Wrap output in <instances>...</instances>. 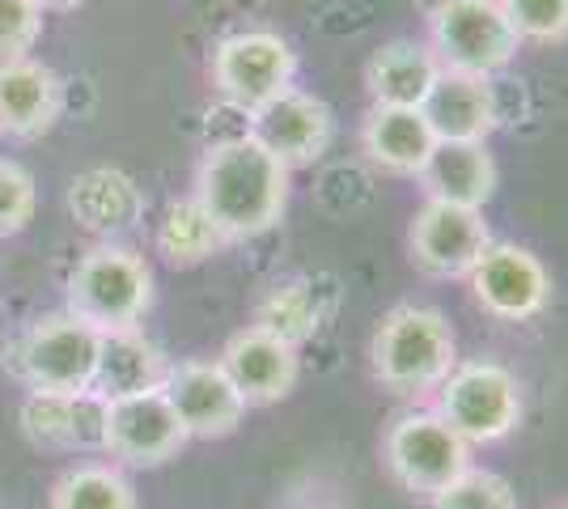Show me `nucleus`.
Returning <instances> with one entry per match:
<instances>
[{"mask_svg": "<svg viewBox=\"0 0 568 509\" xmlns=\"http://www.w3.org/2000/svg\"><path fill=\"white\" fill-rule=\"evenodd\" d=\"M288 174L293 170L276 153H267L251 132L213 141L195 170V200L209 208V217L230 243H246L284 217Z\"/></svg>", "mask_w": 568, "mask_h": 509, "instance_id": "nucleus-1", "label": "nucleus"}, {"mask_svg": "<svg viewBox=\"0 0 568 509\" xmlns=\"http://www.w3.org/2000/svg\"><path fill=\"white\" fill-rule=\"evenodd\" d=\"M374 378L395 395H428L446 383L458 365V339L442 311L433 306H395L378 323L374 344Z\"/></svg>", "mask_w": 568, "mask_h": 509, "instance_id": "nucleus-2", "label": "nucleus"}, {"mask_svg": "<svg viewBox=\"0 0 568 509\" xmlns=\"http://www.w3.org/2000/svg\"><path fill=\"white\" fill-rule=\"evenodd\" d=\"M153 306V272L132 246L98 243L69 272V315L98 332L141 327Z\"/></svg>", "mask_w": 568, "mask_h": 509, "instance_id": "nucleus-3", "label": "nucleus"}, {"mask_svg": "<svg viewBox=\"0 0 568 509\" xmlns=\"http://www.w3.org/2000/svg\"><path fill=\"white\" fill-rule=\"evenodd\" d=\"M98 339H102L98 327L81 323L69 311H55V315L34 318L13 339V348L4 353V369L26 390H55V395L94 390Z\"/></svg>", "mask_w": 568, "mask_h": 509, "instance_id": "nucleus-4", "label": "nucleus"}, {"mask_svg": "<svg viewBox=\"0 0 568 509\" xmlns=\"http://www.w3.org/2000/svg\"><path fill=\"white\" fill-rule=\"evenodd\" d=\"M428 48L446 73L488 81L514 64L521 39L500 0H437L428 13Z\"/></svg>", "mask_w": 568, "mask_h": 509, "instance_id": "nucleus-5", "label": "nucleus"}, {"mask_svg": "<svg viewBox=\"0 0 568 509\" xmlns=\"http://www.w3.org/2000/svg\"><path fill=\"white\" fill-rule=\"evenodd\" d=\"M433 395H437L433 413L442 416L467 446L505 441L521 420L518 378L493 357L458 362Z\"/></svg>", "mask_w": 568, "mask_h": 509, "instance_id": "nucleus-6", "label": "nucleus"}, {"mask_svg": "<svg viewBox=\"0 0 568 509\" xmlns=\"http://www.w3.org/2000/svg\"><path fill=\"white\" fill-rule=\"evenodd\" d=\"M382 459H386V471L412 497L433 501L442 488L471 467V446L454 434L433 408H420V413H407L390 425Z\"/></svg>", "mask_w": 568, "mask_h": 509, "instance_id": "nucleus-7", "label": "nucleus"}, {"mask_svg": "<svg viewBox=\"0 0 568 509\" xmlns=\"http://www.w3.org/2000/svg\"><path fill=\"white\" fill-rule=\"evenodd\" d=\"M293 77H297V51L276 30H242L221 39L213 51L216 94L246 115L293 90Z\"/></svg>", "mask_w": 568, "mask_h": 509, "instance_id": "nucleus-8", "label": "nucleus"}, {"mask_svg": "<svg viewBox=\"0 0 568 509\" xmlns=\"http://www.w3.org/2000/svg\"><path fill=\"white\" fill-rule=\"evenodd\" d=\"M497 243L484 208H463V204H446V200H425L420 213L412 217V259L420 272L437 276V281H458L471 276L479 255Z\"/></svg>", "mask_w": 568, "mask_h": 509, "instance_id": "nucleus-9", "label": "nucleus"}, {"mask_svg": "<svg viewBox=\"0 0 568 509\" xmlns=\"http://www.w3.org/2000/svg\"><path fill=\"white\" fill-rule=\"evenodd\" d=\"M191 437L183 420L166 399V390H141L111 399L106 408V441L102 450L128 467H162L170 462Z\"/></svg>", "mask_w": 568, "mask_h": 509, "instance_id": "nucleus-10", "label": "nucleus"}, {"mask_svg": "<svg viewBox=\"0 0 568 509\" xmlns=\"http://www.w3.org/2000/svg\"><path fill=\"white\" fill-rule=\"evenodd\" d=\"M475 302L493 318L505 323H526V318L544 315L551 302V276L539 264L535 251H526L518 243H493L479 264L467 276Z\"/></svg>", "mask_w": 568, "mask_h": 509, "instance_id": "nucleus-11", "label": "nucleus"}, {"mask_svg": "<svg viewBox=\"0 0 568 509\" xmlns=\"http://www.w3.org/2000/svg\"><path fill=\"white\" fill-rule=\"evenodd\" d=\"M106 408L111 399L98 390L55 395V390H30L22 399V437L34 450L72 455V450H102L106 441Z\"/></svg>", "mask_w": 568, "mask_h": 509, "instance_id": "nucleus-12", "label": "nucleus"}, {"mask_svg": "<svg viewBox=\"0 0 568 509\" xmlns=\"http://www.w3.org/2000/svg\"><path fill=\"white\" fill-rule=\"evenodd\" d=\"M251 136L260 141L267 153H276L284 166H310L318 162L335 136V115L323 98L306 94V90H284L251 115Z\"/></svg>", "mask_w": 568, "mask_h": 509, "instance_id": "nucleus-13", "label": "nucleus"}, {"mask_svg": "<svg viewBox=\"0 0 568 509\" xmlns=\"http://www.w3.org/2000/svg\"><path fill=\"white\" fill-rule=\"evenodd\" d=\"M166 399L183 420L187 437H230L246 416V399L234 390L221 362H174L166 378Z\"/></svg>", "mask_w": 568, "mask_h": 509, "instance_id": "nucleus-14", "label": "nucleus"}, {"mask_svg": "<svg viewBox=\"0 0 568 509\" xmlns=\"http://www.w3.org/2000/svg\"><path fill=\"white\" fill-rule=\"evenodd\" d=\"M221 369L230 374L234 390L246 399V408H263V404H281L288 390L302 378V357L293 344L267 336L260 327H242L237 336L225 339L221 348Z\"/></svg>", "mask_w": 568, "mask_h": 509, "instance_id": "nucleus-15", "label": "nucleus"}, {"mask_svg": "<svg viewBox=\"0 0 568 509\" xmlns=\"http://www.w3.org/2000/svg\"><path fill=\"white\" fill-rule=\"evenodd\" d=\"M64 111V81L60 73L34 60H0V136L13 141H39L48 136Z\"/></svg>", "mask_w": 568, "mask_h": 509, "instance_id": "nucleus-16", "label": "nucleus"}, {"mask_svg": "<svg viewBox=\"0 0 568 509\" xmlns=\"http://www.w3.org/2000/svg\"><path fill=\"white\" fill-rule=\"evenodd\" d=\"M144 208H149L144 187L119 166H90L69 183L72 221L102 243H111L119 234H132L144 221Z\"/></svg>", "mask_w": 568, "mask_h": 509, "instance_id": "nucleus-17", "label": "nucleus"}, {"mask_svg": "<svg viewBox=\"0 0 568 509\" xmlns=\"http://www.w3.org/2000/svg\"><path fill=\"white\" fill-rule=\"evenodd\" d=\"M335 302H339V289H335L332 276H293V281L263 293L251 327L297 348V344L318 336V327L335 315Z\"/></svg>", "mask_w": 568, "mask_h": 509, "instance_id": "nucleus-18", "label": "nucleus"}, {"mask_svg": "<svg viewBox=\"0 0 568 509\" xmlns=\"http://www.w3.org/2000/svg\"><path fill=\"white\" fill-rule=\"evenodd\" d=\"M170 357L144 336L141 327H119V332H102L98 339V369L94 390L106 399H123V395H141V390H162L170 378Z\"/></svg>", "mask_w": 568, "mask_h": 509, "instance_id": "nucleus-19", "label": "nucleus"}, {"mask_svg": "<svg viewBox=\"0 0 568 509\" xmlns=\"http://www.w3.org/2000/svg\"><path fill=\"white\" fill-rule=\"evenodd\" d=\"M425 120L437 141H488L497 128V94L488 81L463 73L437 77V85L425 98Z\"/></svg>", "mask_w": 568, "mask_h": 509, "instance_id": "nucleus-20", "label": "nucleus"}, {"mask_svg": "<svg viewBox=\"0 0 568 509\" xmlns=\"http://www.w3.org/2000/svg\"><path fill=\"white\" fill-rule=\"evenodd\" d=\"M416 179L425 183L428 200L484 208L497 192V162L479 141H437Z\"/></svg>", "mask_w": 568, "mask_h": 509, "instance_id": "nucleus-21", "label": "nucleus"}, {"mask_svg": "<svg viewBox=\"0 0 568 509\" xmlns=\"http://www.w3.org/2000/svg\"><path fill=\"white\" fill-rule=\"evenodd\" d=\"M361 145L374 166L416 179L425 170L428 153L437 149V136L420 106H374L361 128Z\"/></svg>", "mask_w": 568, "mask_h": 509, "instance_id": "nucleus-22", "label": "nucleus"}, {"mask_svg": "<svg viewBox=\"0 0 568 509\" xmlns=\"http://www.w3.org/2000/svg\"><path fill=\"white\" fill-rule=\"evenodd\" d=\"M437 77H442V64H437L428 43L395 39L369 55L365 85H369L374 106H425Z\"/></svg>", "mask_w": 568, "mask_h": 509, "instance_id": "nucleus-23", "label": "nucleus"}, {"mask_svg": "<svg viewBox=\"0 0 568 509\" xmlns=\"http://www.w3.org/2000/svg\"><path fill=\"white\" fill-rule=\"evenodd\" d=\"M230 238L221 234V225L209 217V208L187 195V200H170L162 221H158V255L174 267H195L213 259L216 251H225Z\"/></svg>", "mask_w": 568, "mask_h": 509, "instance_id": "nucleus-24", "label": "nucleus"}, {"mask_svg": "<svg viewBox=\"0 0 568 509\" xmlns=\"http://www.w3.org/2000/svg\"><path fill=\"white\" fill-rule=\"evenodd\" d=\"M51 509H141L132 480L111 462H77L69 467L48 497Z\"/></svg>", "mask_w": 568, "mask_h": 509, "instance_id": "nucleus-25", "label": "nucleus"}, {"mask_svg": "<svg viewBox=\"0 0 568 509\" xmlns=\"http://www.w3.org/2000/svg\"><path fill=\"white\" fill-rule=\"evenodd\" d=\"M433 509H518V492L497 471L467 467L458 480H450L433 497Z\"/></svg>", "mask_w": 568, "mask_h": 509, "instance_id": "nucleus-26", "label": "nucleus"}, {"mask_svg": "<svg viewBox=\"0 0 568 509\" xmlns=\"http://www.w3.org/2000/svg\"><path fill=\"white\" fill-rule=\"evenodd\" d=\"M34 208H39L34 174L22 162L0 157V238L22 234L26 225L34 221Z\"/></svg>", "mask_w": 568, "mask_h": 509, "instance_id": "nucleus-27", "label": "nucleus"}, {"mask_svg": "<svg viewBox=\"0 0 568 509\" xmlns=\"http://www.w3.org/2000/svg\"><path fill=\"white\" fill-rule=\"evenodd\" d=\"M518 39L530 43H560L568 39V0H500Z\"/></svg>", "mask_w": 568, "mask_h": 509, "instance_id": "nucleus-28", "label": "nucleus"}, {"mask_svg": "<svg viewBox=\"0 0 568 509\" xmlns=\"http://www.w3.org/2000/svg\"><path fill=\"white\" fill-rule=\"evenodd\" d=\"M43 34L39 0H0V60L30 55Z\"/></svg>", "mask_w": 568, "mask_h": 509, "instance_id": "nucleus-29", "label": "nucleus"}, {"mask_svg": "<svg viewBox=\"0 0 568 509\" xmlns=\"http://www.w3.org/2000/svg\"><path fill=\"white\" fill-rule=\"evenodd\" d=\"M81 4H85V0H39V9H43V13H69V9H81Z\"/></svg>", "mask_w": 568, "mask_h": 509, "instance_id": "nucleus-30", "label": "nucleus"}, {"mask_svg": "<svg viewBox=\"0 0 568 509\" xmlns=\"http://www.w3.org/2000/svg\"><path fill=\"white\" fill-rule=\"evenodd\" d=\"M565 509H568V506H565Z\"/></svg>", "mask_w": 568, "mask_h": 509, "instance_id": "nucleus-31", "label": "nucleus"}]
</instances>
